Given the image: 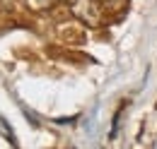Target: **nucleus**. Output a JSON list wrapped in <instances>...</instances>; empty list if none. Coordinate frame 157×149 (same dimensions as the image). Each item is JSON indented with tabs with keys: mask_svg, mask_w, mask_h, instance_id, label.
I'll return each mask as SVG.
<instances>
[{
	"mask_svg": "<svg viewBox=\"0 0 157 149\" xmlns=\"http://www.w3.org/2000/svg\"><path fill=\"white\" fill-rule=\"evenodd\" d=\"M73 15L80 19H90V24H99L101 19V12L97 7V0H75L73 2Z\"/></svg>",
	"mask_w": 157,
	"mask_h": 149,
	"instance_id": "nucleus-1",
	"label": "nucleus"
}]
</instances>
